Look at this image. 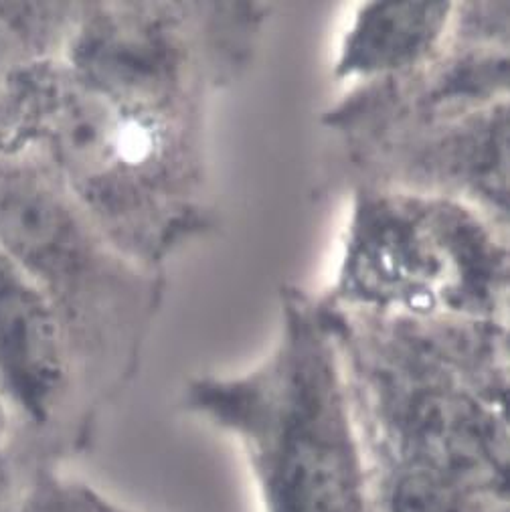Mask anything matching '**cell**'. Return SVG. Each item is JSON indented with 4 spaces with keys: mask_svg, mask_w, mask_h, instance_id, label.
Here are the masks:
<instances>
[{
    "mask_svg": "<svg viewBox=\"0 0 510 512\" xmlns=\"http://www.w3.org/2000/svg\"><path fill=\"white\" fill-rule=\"evenodd\" d=\"M397 512H460L452 488L432 472L409 474L397 488Z\"/></svg>",
    "mask_w": 510,
    "mask_h": 512,
    "instance_id": "8992f818",
    "label": "cell"
},
{
    "mask_svg": "<svg viewBox=\"0 0 510 512\" xmlns=\"http://www.w3.org/2000/svg\"><path fill=\"white\" fill-rule=\"evenodd\" d=\"M27 55V35L13 19L0 13V90H5L25 67Z\"/></svg>",
    "mask_w": 510,
    "mask_h": 512,
    "instance_id": "52a82bcc",
    "label": "cell"
},
{
    "mask_svg": "<svg viewBox=\"0 0 510 512\" xmlns=\"http://www.w3.org/2000/svg\"><path fill=\"white\" fill-rule=\"evenodd\" d=\"M272 355L245 377L191 385L193 407L243 438L272 512H359L349 383L326 304L284 294Z\"/></svg>",
    "mask_w": 510,
    "mask_h": 512,
    "instance_id": "6da1fadb",
    "label": "cell"
},
{
    "mask_svg": "<svg viewBox=\"0 0 510 512\" xmlns=\"http://www.w3.org/2000/svg\"><path fill=\"white\" fill-rule=\"evenodd\" d=\"M456 7L452 3L389 0L359 9L336 75L365 85L403 79L428 65L446 47Z\"/></svg>",
    "mask_w": 510,
    "mask_h": 512,
    "instance_id": "3957f363",
    "label": "cell"
},
{
    "mask_svg": "<svg viewBox=\"0 0 510 512\" xmlns=\"http://www.w3.org/2000/svg\"><path fill=\"white\" fill-rule=\"evenodd\" d=\"M0 243L29 262H65L79 249V229L65 201L37 173L0 164Z\"/></svg>",
    "mask_w": 510,
    "mask_h": 512,
    "instance_id": "5b68a950",
    "label": "cell"
},
{
    "mask_svg": "<svg viewBox=\"0 0 510 512\" xmlns=\"http://www.w3.org/2000/svg\"><path fill=\"white\" fill-rule=\"evenodd\" d=\"M508 249L476 207L365 187L355 199L332 306L417 320L496 322Z\"/></svg>",
    "mask_w": 510,
    "mask_h": 512,
    "instance_id": "7a4b0ae2",
    "label": "cell"
},
{
    "mask_svg": "<svg viewBox=\"0 0 510 512\" xmlns=\"http://www.w3.org/2000/svg\"><path fill=\"white\" fill-rule=\"evenodd\" d=\"M0 373L33 405L63 379L57 316L33 288L7 274H0Z\"/></svg>",
    "mask_w": 510,
    "mask_h": 512,
    "instance_id": "277c9868",
    "label": "cell"
}]
</instances>
